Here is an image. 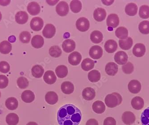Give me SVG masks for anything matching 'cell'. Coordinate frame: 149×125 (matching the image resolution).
Instances as JSON below:
<instances>
[{"instance_id": "cell-1", "label": "cell", "mask_w": 149, "mask_h": 125, "mask_svg": "<svg viewBox=\"0 0 149 125\" xmlns=\"http://www.w3.org/2000/svg\"><path fill=\"white\" fill-rule=\"evenodd\" d=\"M82 118L81 111L72 104H66L60 107L57 114L59 125H79Z\"/></svg>"}, {"instance_id": "cell-2", "label": "cell", "mask_w": 149, "mask_h": 125, "mask_svg": "<svg viewBox=\"0 0 149 125\" xmlns=\"http://www.w3.org/2000/svg\"><path fill=\"white\" fill-rule=\"evenodd\" d=\"M123 101L122 97L118 93H113L106 96L104 102L109 108H114L121 104Z\"/></svg>"}, {"instance_id": "cell-3", "label": "cell", "mask_w": 149, "mask_h": 125, "mask_svg": "<svg viewBox=\"0 0 149 125\" xmlns=\"http://www.w3.org/2000/svg\"><path fill=\"white\" fill-rule=\"evenodd\" d=\"M76 27L79 31L82 32L86 31L90 27L89 21L85 17H80L76 22Z\"/></svg>"}, {"instance_id": "cell-4", "label": "cell", "mask_w": 149, "mask_h": 125, "mask_svg": "<svg viewBox=\"0 0 149 125\" xmlns=\"http://www.w3.org/2000/svg\"><path fill=\"white\" fill-rule=\"evenodd\" d=\"M56 12L60 16H65L69 12V6L67 2L60 1L56 6Z\"/></svg>"}, {"instance_id": "cell-5", "label": "cell", "mask_w": 149, "mask_h": 125, "mask_svg": "<svg viewBox=\"0 0 149 125\" xmlns=\"http://www.w3.org/2000/svg\"><path fill=\"white\" fill-rule=\"evenodd\" d=\"M89 54L90 57L93 59L97 60L102 56L103 50L100 46H94L90 48Z\"/></svg>"}, {"instance_id": "cell-6", "label": "cell", "mask_w": 149, "mask_h": 125, "mask_svg": "<svg viewBox=\"0 0 149 125\" xmlns=\"http://www.w3.org/2000/svg\"><path fill=\"white\" fill-rule=\"evenodd\" d=\"M44 22L43 20L40 17H33L31 20L30 26L32 30L35 31H39L42 29Z\"/></svg>"}, {"instance_id": "cell-7", "label": "cell", "mask_w": 149, "mask_h": 125, "mask_svg": "<svg viewBox=\"0 0 149 125\" xmlns=\"http://www.w3.org/2000/svg\"><path fill=\"white\" fill-rule=\"evenodd\" d=\"M56 32V27L52 24H47L42 30L43 36L47 38H52L55 36Z\"/></svg>"}, {"instance_id": "cell-8", "label": "cell", "mask_w": 149, "mask_h": 125, "mask_svg": "<svg viewBox=\"0 0 149 125\" xmlns=\"http://www.w3.org/2000/svg\"><path fill=\"white\" fill-rule=\"evenodd\" d=\"M128 88L130 92L132 94H138L141 90V84L137 80H132L128 84Z\"/></svg>"}, {"instance_id": "cell-9", "label": "cell", "mask_w": 149, "mask_h": 125, "mask_svg": "<svg viewBox=\"0 0 149 125\" xmlns=\"http://www.w3.org/2000/svg\"><path fill=\"white\" fill-rule=\"evenodd\" d=\"M106 24L109 27L116 28L119 24V18L118 15L115 14L109 15L107 17Z\"/></svg>"}, {"instance_id": "cell-10", "label": "cell", "mask_w": 149, "mask_h": 125, "mask_svg": "<svg viewBox=\"0 0 149 125\" xmlns=\"http://www.w3.org/2000/svg\"><path fill=\"white\" fill-rule=\"evenodd\" d=\"M128 55L126 52L123 51L118 52L114 56L115 61L120 65L125 64L128 61Z\"/></svg>"}, {"instance_id": "cell-11", "label": "cell", "mask_w": 149, "mask_h": 125, "mask_svg": "<svg viewBox=\"0 0 149 125\" xmlns=\"http://www.w3.org/2000/svg\"><path fill=\"white\" fill-rule=\"evenodd\" d=\"M146 51L145 46L143 43H137L134 46L133 53L135 56L138 57H142L145 55Z\"/></svg>"}, {"instance_id": "cell-12", "label": "cell", "mask_w": 149, "mask_h": 125, "mask_svg": "<svg viewBox=\"0 0 149 125\" xmlns=\"http://www.w3.org/2000/svg\"><path fill=\"white\" fill-rule=\"evenodd\" d=\"M136 117L132 112L125 111L122 116V120L124 123L127 125H131L135 121Z\"/></svg>"}, {"instance_id": "cell-13", "label": "cell", "mask_w": 149, "mask_h": 125, "mask_svg": "<svg viewBox=\"0 0 149 125\" xmlns=\"http://www.w3.org/2000/svg\"><path fill=\"white\" fill-rule=\"evenodd\" d=\"M68 61L72 66H77L82 60V56L79 52L74 51L70 54L68 57Z\"/></svg>"}, {"instance_id": "cell-14", "label": "cell", "mask_w": 149, "mask_h": 125, "mask_svg": "<svg viewBox=\"0 0 149 125\" xmlns=\"http://www.w3.org/2000/svg\"><path fill=\"white\" fill-rule=\"evenodd\" d=\"M106 17V11L103 8H98L94 11V18L98 22H101L104 20Z\"/></svg>"}, {"instance_id": "cell-15", "label": "cell", "mask_w": 149, "mask_h": 125, "mask_svg": "<svg viewBox=\"0 0 149 125\" xmlns=\"http://www.w3.org/2000/svg\"><path fill=\"white\" fill-rule=\"evenodd\" d=\"M105 70L107 75L113 76L118 73V66L114 62H109L105 66Z\"/></svg>"}, {"instance_id": "cell-16", "label": "cell", "mask_w": 149, "mask_h": 125, "mask_svg": "<svg viewBox=\"0 0 149 125\" xmlns=\"http://www.w3.org/2000/svg\"><path fill=\"white\" fill-rule=\"evenodd\" d=\"M62 48L65 52L67 53L71 52L76 48V43L72 40L67 39L63 43Z\"/></svg>"}, {"instance_id": "cell-17", "label": "cell", "mask_w": 149, "mask_h": 125, "mask_svg": "<svg viewBox=\"0 0 149 125\" xmlns=\"http://www.w3.org/2000/svg\"><path fill=\"white\" fill-rule=\"evenodd\" d=\"M27 10L30 15L35 16L39 14L41 10V8L37 2L33 1L28 4L27 6Z\"/></svg>"}, {"instance_id": "cell-18", "label": "cell", "mask_w": 149, "mask_h": 125, "mask_svg": "<svg viewBox=\"0 0 149 125\" xmlns=\"http://www.w3.org/2000/svg\"><path fill=\"white\" fill-rule=\"evenodd\" d=\"M104 49L108 53H113L117 50L118 49V44L114 40H109L105 42L104 44Z\"/></svg>"}, {"instance_id": "cell-19", "label": "cell", "mask_w": 149, "mask_h": 125, "mask_svg": "<svg viewBox=\"0 0 149 125\" xmlns=\"http://www.w3.org/2000/svg\"><path fill=\"white\" fill-rule=\"evenodd\" d=\"M57 77L53 71L48 70L46 71L43 76V80L47 84L52 85L56 82Z\"/></svg>"}, {"instance_id": "cell-20", "label": "cell", "mask_w": 149, "mask_h": 125, "mask_svg": "<svg viewBox=\"0 0 149 125\" xmlns=\"http://www.w3.org/2000/svg\"><path fill=\"white\" fill-rule=\"evenodd\" d=\"M82 96L85 100H93L96 96V92L93 88L87 87L83 91Z\"/></svg>"}, {"instance_id": "cell-21", "label": "cell", "mask_w": 149, "mask_h": 125, "mask_svg": "<svg viewBox=\"0 0 149 125\" xmlns=\"http://www.w3.org/2000/svg\"><path fill=\"white\" fill-rule=\"evenodd\" d=\"M45 98L46 102L48 104L55 105L58 101V96L55 92L49 91L46 94Z\"/></svg>"}, {"instance_id": "cell-22", "label": "cell", "mask_w": 149, "mask_h": 125, "mask_svg": "<svg viewBox=\"0 0 149 125\" xmlns=\"http://www.w3.org/2000/svg\"><path fill=\"white\" fill-rule=\"evenodd\" d=\"M31 43L33 47L36 49H39L42 48L44 45V39L41 36L36 35L32 38Z\"/></svg>"}, {"instance_id": "cell-23", "label": "cell", "mask_w": 149, "mask_h": 125, "mask_svg": "<svg viewBox=\"0 0 149 125\" xmlns=\"http://www.w3.org/2000/svg\"><path fill=\"white\" fill-rule=\"evenodd\" d=\"M131 104L134 109L136 110H140L144 107V102L143 98L137 96L132 99Z\"/></svg>"}, {"instance_id": "cell-24", "label": "cell", "mask_w": 149, "mask_h": 125, "mask_svg": "<svg viewBox=\"0 0 149 125\" xmlns=\"http://www.w3.org/2000/svg\"><path fill=\"white\" fill-rule=\"evenodd\" d=\"M28 14L25 11H19L15 15V21L18 24L22 25L25 24L28 21Z\"/></svg>"}, {"instance_id": "cell-25", "label": "cell", "mask_w": 149, "mask_h": 125, "mask_svg": "<svg viewBox=\"0 0 149 125\" xmlns=\"http://www.w3.org/2000/svg\"><path fill=\"white\" fill-rule=\"evenodd\" d=\"M21 98L22 100L26 103H31L35 99V95L32 91L26 90L22 92Z\"/></svg>"}, {"instance_id": "cell-26", "label": "cell", "mask_w": 149, "mask_h": 125, "mask_svg": "<svg viewBox=\"0 0 149 125\" xmlns=\"http://www.w3.org/2000/svg\"><path fill=\"white\" fill-rule=\"evenodd\" d=\"M92 108L94 112L98 114H102L106 109L104 103L101 101L95 102L93 103Z\"/></svg>"}, {"instance_id": "cell-27", "label": "cell", "mask_w": 149, "mask_h": 125, "mask_svg": "<svg viewBox=\"0 0 149 125\" xmlns=\"http://www.w3.org/2000/svg\"><path fill=\"white\" fill-rule=\"evenodd\" d=\"M133 44V39L131 37H127L124 40H120L119 41V45L120 47L125 50H128L132 47Z\"/></svg>"}, {"instance_id": "cell-28", "label": "cell", "mask_w": 149, "mask_h": 125, "mask_svg": "<svg viewBox=\"0 0 149 125\" xmlns=\"http://www.w3.org/2000/svg\"><path fill=\"white\" fill-rule=\"evenodd\" d=\"M5 105L7 108L9 110H14L18 107V101L15 97H9L6 101Z\"/></svg>"}, {"instance_id": "cell-29", "label": "cell", "mask_w": 149, "mask_h": 125, "mask_svg": "<svg viewBox=\"0 0 149 125\" xmlns=\"http://www.w3.org/2000/svg\"><path fill=\"white\" fill-rule=\"evenodd\" d=\"M61 89L64 94L70 95L73 92L74 86L73 84L70 81H64L62 84Z\"/></svg>"}, {"instance_id": "cell-30", "label": "cell", "mask_w": 149, "mask_h": 125, "mask_svg": "<svg viewBox=\"0 0 149 125\" xmlns=\"http://www.w3.org/2000/svg\"><path fill=\"white\" fill-rule=\"evenodd\" d=\"M90 39L93 43L99 44L102 41L103 35L100 31L95 30L91 33Z\"/></svg>"}, {"instance_id": "cell-31", "label": "cell", "mask_w": 149, "mask_h": 125, "mask_svg": "<svg viewBox=\"0 0 149 125\" xmlns=\"http://www.w3.org/2000/svg\"><path fill=\"white\" fill-rule=\"evenodd\" d=\"M138 8L136 4L130 3L127 4L125 6V13L130 16H134L137 14Z\"/></svg>"}, {"instance_id": "cell-32", "label": "cell", "mask_w": 149, "mask_h": 125, "mask_svg": "<svg viewBox=\"0 0 149 125\" xmlns=\"http://www.w3.org/2000/svg\"><path fill=\"white\" fill-rule=\"evenodd\" d=\"M12 49L11 44L7 41H4L0 43V52L4 55L8 54Z\"/></svg>"}, {"instance_id": "cell-33", "label": "cell", "mask_w": 149, "mask_h": 125, "mask_svg": "<svg viewBox=\"0 0 149 125\" xmlns=\"http://www.w3.org/2000/svg\"><path fill=\"white\" fill-rule=\"evenodd\" d=\"M95 62L89 58H85L81 63V67L84 70L88 71L94 67Z\"/></svg>"}, {"instance_id": "cell-34", "label": "cell", "mask_w": 149, "mask_h": 125, "mask_svg": "<svg viewBox=\"0 0 149 125\" xmlns=\"http://www.w3.org/2000/svg\"><path fill=\"white\" fill-rule=\"evenodd\" d=\"M6 122L8 125H17L19 122V117L15 113H10L6 117Z\"/></svg>"}, {"instance_id": "cell-35", "label": "cell", "mask_w": 149, "mask_h": 125, "mask_svg": "<svg viewBox=\"0 0 149 125\" xmlns=\"http://www.w3.org/2000/svg\"><path fill=\"white\" fill-rule=\"evenodd\" d=\"M44 72V69L40 65H36L32 68V75L36 78H39L41 77L43 75Z\"/></svg>"}, {"instance_id": "cell-36", "label": "cell", "mask_w": 149, "mask_h": 125, "mask_svg": "<svg viewBox=\"0 0 149 125\" xmlns=\"http://www.w3.org/2000/svg\"><path fill=\"white\" fill-rule=\"evenodd\" d=\"M56 73L58 77L60 78H64L68 74V69L64 65H60L56 68Z\"/></svg>"}, {"instance_id": "cell-37", "label": "cell", "mask_w": 149, "mask_h": 125, "mask_svg": "<svg viewBox=\"0 0 149 125\" xmlns=\"http://www.w3.org/2000/svg\"><path fill=\"white\" fill-rule=\"evenodd\" d=\"M115 32L117 37L120 40L126 39L129 35L128 30L124 27H118Z\"/></svg>"}, {"instance_id": "cell-38", "label": "cell", "mask_w": 149, "mask_h": 125, "mask_svg": "<svg viewBox=\"0 0 149 125\" xmlns=\"http://www.w3.org/2000/svg\"><path fill=\"white\" fill-rule=\"evenodd\" d=\"M101 75L99 71L93 70L88 74V79L91 82L94 83L100 80Z\"/></svg>"}, {"instance_id": "cell-39", "label": "cell", "mask_w": 149, "mask_h": 125, "mask_svg": "<svg viewBox=\"0 0 149 125\" xmlns=\"http://www.w3.org/2000/svg\"><path fill=\"white\" fill-rule=\"evenodd\" d=\"M71 10L74 13L79 12L82 9V3L79 1H72L70 4Z\"/></svg>"}, {"instance_id": "cell-40", "label": "cell", "mask_w": 149, "mask_h": 125, "mask_svg": "<svg viewBox=\"0 0 149 125\" xmlns=\"http://www.w3.org/2000/svg\"><path fill=\"white\" fill-rule=\"evenodd\" d=\"M49 53L52 57L57 58L61 55L62 50L58 46H52L49 49Z\"/></svg>"}, {"instance_id": "cell-41", "label": "cell", "mask_w": 149, "mask_h": 125, "mask_svg": "<svg viewBox=\"0 0 149 125\" xmlns=\"http://www.w3.org/2000/svg\"><path fill=\"white\" fill-rule=\"evenodd\" d=\"M139 29L141 34L148 35L149 34V21H144L140 22L139 26Z\"/></svg>"}, {"instance_id": "cell-42", "label": "cell", "mask_w": 149, "mask_h": 125, "mask_svg": "<svg viewBox=\"0 0 149 125\" xmlns=\"http://www.w3.org/2000/svg\"><path fill=\"white\" fill-rule=\"evenodd\" d=\"M139 15L143 19H147L149 17V6L143 5L140 8Z\"/></svg>"}, {"instance_id": "cell-43", "label": "cell", "mask_w": 149, "mask_h": 125, "mask_svg": "<svg viewBox=\"0 0 149 125\" xmlns=\"http://www.w3.org/2000/svg\"><path fill=\"white\" fill-rule=\"evenodd\" d=\"M141 120L143 125H149V107H147L141 115Z\"/></svg>"}, {"instance_id": "cell-44", "label": "cell", "mask_w": 149, "mask_h": 125, "mask_svg": "<svg viewBox=\"0 0 149 125\" xmlns=\"http://www.w3.org/2000/svg\"><path fill=\"white\" fill-rule=\"evenodd\" d=\"M19 38L20 41L22 43L27 44L29 43L31 40V34L28 31L22 32L19 35Z\"/></svg>"}, {"instance_id": "cell-45", "label": "cell", "mask_w": 149, "mask_h": 125, "mask_svg": "<svg viewBox=\"0 0 149 125\" xmlns=\"http://www.w3.org/2000/svg\"><path fill=\"white\" fill-rule=\"evenodd\" d=\"M29 81L26 77H21L17 79V85L20 89H26L29 86Z\"/></svg>"}, {"instance_id": "cell-46", "label": "cell", "mask_w": 149, "mask_h": 125, "mask_svg": "<svg viewBox=\"0 0 149 125\" xmlns=\"http://www.w3.org/2000/svg\"><path fill=\"white\" fill-rule=\"evenodd\" d=\"M122 69L125 74L130 75L133 73V72L134 71V66L131 62H128L123 66Z\"/></svg>"}, {"instance_id": "cell-47", "label": "cell", "mask_w": 149, "mask_h": 125, "mask_svg": "<svg viewBox=\"0 0 149 125\" xmlns=\"http://www.w3.org/2000/svg\"><path fill=\"white\" fill-rule=\"evenodd\" d=\"M10 66L7 61H1L0 62V72L6 74L10 71Z\"/></svg>"}, {"instance_id": "cell-48", "label": "cell", "mask_w": 149, "mask_h": 125, "mask_svg": "<svg viewBox=\"0 0 149 125\" xmlns=\"http://www.w3.org/2000/svg\"><path fill=\"white\" fill-rule=\"evenodd\" d=\"M9 80L8 77L3 75H0V89H4L8 86Z\"/></svg>"}, {"instance_id": "cell-49", "label": "cell", "mask_w": 149, "mask_h": 125, "mask_svg": "<svg viewBox=\"0 0 149 125\" xmlns=\"http://www.w3.org/2000/svg\"><path fill=\"white\" fill-rule=\"evenodd\" d=\"M117 122L114 118L113 117H107L104 119V125H116Z\"/></svg>"}, {"instance_id": "cell-50", "label": "cell", "mask_w": 149, "mask_h": 125, "mask_svg": "<svg viewBox=\"0 0 149 125\" xmlns=\"http://www.w3.org/2000/svg\"><path fill=\"white\" fill-rule=\"evenodd\" d=\"M86 125H99L98 122L95 119L92 118L88 120L86 123Z\"/></svg>"}, {"instance_id": "cell-51", "label": "cell", "mask_w": 149, "mask_h": 125, "mask_svg": "<svg viewBox=\"0 0 149 125\" xmlns=\"http://www.w3.org/2000/svg\"><path fill=\"white\" fill-rule=\"evenodd\" d=\"M10 1H0V5L4 6H7L10 3Z\"/></svg>"}, {"instance_id": "cell-52", "label": "cell", "mask_w": 149, "mask_h": 125, "mask_svg": "<svg viewBox=\"0 0 149 125\" xmlns=\"http://www.w3.org/2000/svg\"><path fill=\"white\" fill-rule=\"evenodd\" d=\"M114 2V1H102L103 3L104 4V5H107V6H109V5H111L113 2Z\"/></svg>"}, {"instance_id": "cell-53", "label": "cell", "mask_w": 149, "mask_h": 125, "mask_svg": "<svg viewBox=\"0 0 149 125\" xmlns=\"http://www.w3.org/2000/svg\"><path fill=\"white\" fill-rule=\"evenodd\" d=\"M26 125H38L36 122H28Z\"/></svg>"}, {"instance_id": "cell-54", "label": "cell", "mask_w": 149, "mask_h": 125, "mask_svg": "<svg viewBox=\"0 0 149 125\" xmlns=\"http://www.w3.org/2000/svg\"><path fill=\"white\" fill-rule=\"evenodd\" d=\"M1 18H2V15H1V12L0 11V21H1Z\"/></svg>"}, {"instance_id": "cell-55", "label": "cell", "mask_w": 149, "mask_h": 125, "mask_svg": "<svg viewBox=\"0 0 149 125\" xmlns=\"http://www.w3.org/2000/svg\"><path fill=\"white\" fill-rule=\"evenodd\" d=\"M1 97V92H0V97Z\"/></svg>"}]
</instances>
